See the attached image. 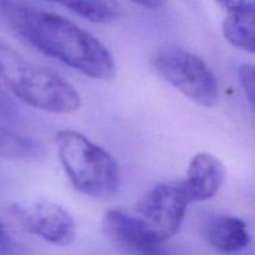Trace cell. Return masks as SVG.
<instances>
[{"mask_svg":"<svg viewBox=\"0 0 255 255\" xmlns=\"http://www.w3.org/2000/svg\"><path fill=\"white\" fill-rule=\"evenodd\" d=\"M0 82L20 101L49 114H74L81 107L79 91L64 76L25 59L2 42Z\"/></svg>","mask_w":255,"mask_h":255,"instance_id":"cell-2","label":"cell"},{"mask_svg":"<svg viewBox=\"0 0 255 255\" xmlns=\"http://www.w3.org/2000/svg\"><path fill=\"white\" fill-rule=\"evenodd\" d=\"M227 10L223 34L229 44L255 54V1H222Z\"/></svg>","mask_w":255,"mask_h":255,"instance_id":"cell-10","label":"cell"},{"mask_svg":"<svg viewBox=\"0 0 255 255\" xmlns=\"http://www.w3.org/2000/svg\"><path fill=\"white\" fill-rule=\"evenodd\" d=\"M0 255H14V243L0 223Z\"/></svg>","mask_w":255,"mask_h":255,"instance_id":"cell-14","label":"cell"},{"mask_svg":"<svg viewBox=\"0 0 255 255\" xmlns=\"http://www.w3.org/2000/svg\"><path fill=\"white\" fill-rule=\"evenodd\" d=\"M152 67L182 95L203 107L218 104L219 84L216 75L198 55L176 46L161 47L152 57Z\"/></svg>","mask_w":255,"mask_h":255,"instance_id":"cell-4","label":"cell"},{"mask_svg":"<svg viewBox=\"0 0 255 255\" xmlns=\"http://www.w3.org/2000/svg\"><path fill=\"white\" fill-rule=\"evenodd\" d=\"M102 229L115 246L127 255H171L163 242L136 214L124 209L106 212Z\"/></svg>","mask_w":255,"mask_h":255,"instance_id":"cell-7","label":"cell"},{"mask_svg":"<svg viewBox=\"0 0 255 255\" xmlns=\"http://www.w3.org/2000/svg\"><path fill=\"white\" fill-rule=\"evenodd\" d=\"M136 4L139 5V6L147 7V9L157 10L163 6L164 2L161 1V0H143V1H137Z\"/></svg>","mask_w":255,"mask_h":255,"instance_id":"cell-15","label":"cell"},{"mask_svg":"<svg viewBox=\"0 0 255 255\" xmlns=\"http://www.w3.org/2000/svg\"><path fill=\"white\" fill-rule=\"evenodd\" d=\"M72 14L94 24H110L116 21L121 15V9L116 2L100 0H67L59 2Z\"/></svg>","mask_w":255,"mask_h":255,"instance_id":"cell-12","label":"cell"},{"mask_svg":"<svg viewBox=\"0 0 255 255\" xmlns=\"http://www.w3.org/2000/svg\"><path fill=\"white\" fill-rule=\"evenodd\" d=\"M55 142L60 163L76 191L95 199H109L117 193L119 164L104 147L72 129L60 131Z\"/></svg>","mask_w":255,"mask_h":255,"instance_id":"cell-3","label":"cell"},{"mask_svg":"<svg viewBox=\"0 0 255 255\" xmlns=\"http://www.w3.org/2000/svg\"><path fill=\"white\" fill-rule=\"evenodd\" d=\"M0 25L90 79L109 81L116 75V62L110 50L62 15L27 2L0 1Z\"/></svg>","mask_w":255,"mask_h":255,"instance_id":"cell-1","label":"cell"},{"mask_svg":"<svg viewBox=\"0 0 255 255\" xmlns=\"http://www.w3.org/2000/svg\"><path fill=\"white\" fill-rule=\"evenodd\" d=\"M226 181V168L216 156L197 153L189 162L187 176L181 181L189 204L213 198Z\"/></svg>","mask_w":255,"mask_h":255,"instance_id":"cell-8","label":"cell"},{"mask_svg":"<svg viewBox=\"0 0 255 255\" xmlns=\"http://www.w3.org/2000/svg\"><path fill=\"white\" fill-rule=\"evenodd\" d=\"M204 241L216 251L234 254L243 251L251 243L248 226L233 216H214L202 226Z\"/></svg>","mask_w":255,"mask_h":255,"instance_id":"cell-9","label":"cell"},{"mask_svg":"<svg viewBox=\"0 0 255 255\" xmlns=\"http://www.w3.org/2000/svg\"><path fill=\"white\" fill-rule=\"evenodd\" d=\"M27 232L57 247H67L76 239V224L71 214L60 204L50 201H31L14 209Z\"/></svg>","mask_w":255,"mask_h":255,"instance_id":"cell-6","label":"cell"},{"mask_svg":"<svg viewBox=\"0 0 255 255\" xmlns=\"http://www.w3.org/2000/svg\"><path fill=\"white\" fill-rule=\"evenodd\" d=\"M238 76L242 87L247 95V99L255 112V65H242L238 70Z\"/></svg>","mask_w":255,"mask_h":255,"instance_id":"cell-13","label":"cell"},{"mask_svg":"<svg viewBox=\"0 0 255 255\" xmlns=\"http://www.w3.org/2000/svg\"><path fill=\"white\" fill-rule=\"evenodd\" d=\"M45 148L40 142L0 126V157L14 159H39Z\"/></svg>","mask_w":255,"mask_h":255,"instance_id":"cell-11","label":"cell"},{"mask_svg":"<svg viewBox=\"0 0 255 255\" xmlns=\"http://www.w3.org/2000/svg\"><path fill=\"white\" fill-rule=\"evenodd\" d=\"M188 204L181 182H163L142 197L136 216L164 243L179 232Z\"/></svg>","mask_w":255,"mask_h":255,"instance_id":"cell-5","label":"cell"}]
</instances>
